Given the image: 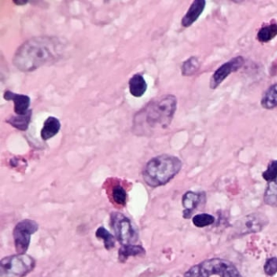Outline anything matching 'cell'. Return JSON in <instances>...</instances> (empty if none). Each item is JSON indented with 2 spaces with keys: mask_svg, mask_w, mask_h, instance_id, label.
Returning a JSON list of instances; mask_svg holds the SVG:
<instances>
[{
  "mask_svg": "<svg viewBox=\"0 0 277 277\" xmlns=\"http://www.w3.org/2000/svg\"><path fill=\"white\" fill-rule=\"evenodd\" d=\"M3 98L7 101L14 102V111L17 116H23L26 114L30 109V98L27 95H19L11 92L10 90H6L3 94Z\"/></svg>",
  "mask_w": 277,
  "mask_h": 277,
  "instance_id": "10",
  "label": "cell"
},
{
  "mask_svg": "<svg viewBox=\"0 0 277 277\" xmlns=\"http://www.w3.org/2000/svg\"><path fill=\"white\" fill-rule=\"evenodd\" d=\"M32 113H33L32 110H29L26 114L23 116H13L7 120V122L20 131H25L30 123Z\"/></svg>",
  "mask_w": 277,
  "mask_h": 277,
  "instance_id": "17",
  "label": "cell"
},
{
  "mask_svg": "<svg viewBox=\"0 0 277 277\" xmlns=\"http://www.w3.org/2000/svg\"><path fill=\"white\" fill-rule=\"evenodd\" d=\"M200 62L197 57H190L183 63L181 73L185 77H190L195 74L200 68Z\"/></svg>",
  "mask_w": 277,
  "mask_h": 277,
  "instance_id": "20",
  "label": "cell"
},
{
  "mask_svg": "<svg viewBox=\"0 0 277 277\" xmlns=\"http://www.w3.org/2000/svg\"><path fill=\"white\" fill-rule=\"evenodd\" d=\"M202 194L193 191H188L182 197V205L184 207L183 216L185 219H189L194 210L198 207L201 201Z\"/></svg>",
  "mask_w": 277,
  "mask_h": 277,
  "instance_id": "12",
  "label": "cell"
},
{
  "mask_svg": "<svg viewBox=\"0 0 277 277\" xmlns=\"http://www.w3.org/2000/svg\"><path fill=\"white\" fill-rule=\"evenodd\" d=\"M64 42L55 37L42 36L24 42L15 51L14 65L19 70L29 73L60 60L64 51Z\"/></svg>",
  "mask_w": 277,
  "mask_h": 277,
  "instance_id": "1",
  "label": "cell"
},
{
  "mask_svg": "<svg viewBox=\"0 0 277 277\" xmlns=\"http://www.w3.org/2000/svg\"><path fill=\"white\" fill-rule=\"evenodd\" d=\"M38 223L34 220H22L15 225L13 230L14 244L17 254H25L30 244L31 235L38 231Z\"/></svg>",
  "mask_w": 277,
  "mask_h": 277,
  "instance_id": "8",
  "label": "cell"
},
{
  "mask_svg": "<svg viewBox=\"0 0 277 277\" xmlns=\"http://www.w3.org/2000/svg\"><path fill=\"white\" fill-rule=\"evenodd\" d=\"M244 58L242 56H237L222 64L211 77L210 88L212 90L217 88L230 74L239 70L240 68L244 65Z\"/></svg>",
  "mask_w": 277,
  "mask_h": 277,
  "instance_id": "9",
  "label": "cell"
},
{
  "mask_svg": "<svg viewBox=\"0 0 277 277\" xmlns=\"http://www.w3.org/2000/svg\"><path fill=\"white\" fill-rule=\"evenodd\" d=\"M215 217L209 214L202 213L196 215L193 218V224L198 228H204L213 225L215 222Z\"/></svg>",
  "mask_w": 277,
  "mask_h": 277,
  "instance_id": "23",
  "label": "cell"
},
{
  "mask_svg": "<svg viewBox=\"0 0 277 277\" xmlns=\"http://www.w3.org/2000/svg\"><path fill=\"white\" fill-rule=\"evenodd\" d=\"M261 105L265 109H273L277 107V83L271 86L264 93Z\"/></svg>",
  "mask_w": 277,
  "mask_h": 277,
  "instance_id": "16",
  "label": "cell"
},
{
  "mask_svg": "<svg viewBox=\"0 0 277 277\" xmlns=\"http://www.w3.org/2000/svg\"><path fill=\"white\" fill-rule=\"evenodd\" d=\"M264 199L266 204L277 207V178L269 183L264 193Z\"/></svg>",
  "mask_w": 277,
  "mask_h": 277,
  "instance_id": "19",
  "label": "cell"
},
{
  "mask_svg": "<svg viewBox=\"0 0 277 277\" xmlns=\"http://www.w3.org/2000/svg\"><path fill=\"white\" fill-rule=\"evenodd\" d=\"M264 270L267 276H275L277 273V258L273 257L267 260L264 264Z\"/></svg>",
  "mask_w": 277,
  "mask_h": 277,
  "instance_id": "25",
  "label": "cell"
},
{
  "mask_svg": "<svg viewBox=\"0 0 277 277\" xmlns=\"http://www.w3.org/2000/svg\"><path fill=\"white\" fill-rule=\"evenodd\" d=\"M95 236L99 239L104 241L106 250L110 251L115 247L116 240H115L114 237L107 229H104V227H100L97 229V231L95 233Z\"/></svg>",
  "mask_w": 277,
  "mask_h": 277,
  "instance_id": "21",
  "label": "cell"
},
{
  "mask_svg": "<svg viewBox=\"0 0 277 277\" xmlns=\"http://www.w3.org/2000/svg\"><path fill=\"white\" fill-rule=\"evenodd\" d=\"M112 198L116 204L125 206L127 199L126 189L121 185H116L112 189Z\"/></svg>",
  "mask_w": 277,
  "mask_h": 277,
  "instance_id": "22",
  "label": "cell"
},
{
  "mask_svg": "<svg viewBox=\"0 0 277 277\" xmlns=\"http://www.w3.org/2000/svg\"><path fill=\"white\" fill-rule=\"evenodd\" d=\"M182 167L180 158L169 154H161L152 158L145 164L143 180L150 187H158L169 182Z\"/></svg>",
  "mask_w": 277,
  "mask_h": 277,
  "instance_id": "3",
  "label": "cell"
},
{
  "mask_svg": "<svg viewBox=\"0 0 277 277\" xmlns=\"http://www.w3.org/2000/svg\"><path fill=\"white\" fill-rule=\"evenodd\" d=\"M263 178L266 181H273L277 178V160H273L269 164L265 172H263Z\"/></svg>",
  "mask_w": 277,
  "mask_h": 277,
  "instance_id": "24",
  "label": "cell"
},
{
  "mask_svg": "<svg viewBox=\"0 0 277 277\" xmlns=\"http://www.w3.org/2000/svg\"><path fill=\"white\" fill-rule=\"evenodd\" d=\"M111 226L121 246L135 245L138 240V233L127 216L120 212L111 215Z\"/></svg>",
  "mask_w": 277,
  "mask_h": 277,
  "instance_id": "6",
  "label": "cell"
},
{
  "mask_svg": "<svg viewBox=\"0 0 277 277\" xmlns=\"http://www.w3.org/2000/svg\"><path fill=\"white\" fill-rule=\"evenodd\" d=\"M61 125H60V121L54 117H49L43 125V128L41 131V137H42V140L46 141L51 139L53 137H55L57 135L58 133L60 132Z\"/></svg>",
  "mask_w": 277,
  "mask_h": 277,
  "instance_id": "14",
  "label": "cell"
},
{
  "mask_svg": "<svg viewBox=\"0 0 277 277\" xmlns=\"http://www.w3.org/2000/svg\"><path fill=\"white\" fill-rule=\"evenodd\" d=\"M143 254H145V249L141 246H136V245L122 246L120 248L119 253H118L119 261L125 264L128 259L131 256H138V255H143Z\"/></svg>",
  "mask_w": 277,
  "mask_h": 277,
  "instance_id": "15",
  "label": "cell"
},
{
  "mask_svg": "<svg viewBox=\"0 0 277 277\" xmlns=\"http://www.w3.org/2000/svg\"><path fill=\"white\" fill-rule=\"evenodd\" d=\"M33 258L26 254H17L5 257L0 262L1 276L6 277H24L35 268Z\"/></svg>",
  "mask_w": 277,
  "mask_h": 277,
  "instance_id": "5",
  "label": "cell"
},
{
  "mask_svg": "<svg viewBox=\"0 0 277 277\" xmlns=\"http://www.w3.org/2000/svg\"><path fill=\"white\" fill-rule=\"evenodd\" d=\"M205 6L206 2L204 0H195L192 2L189 10L181 20V25L185 28L191 26L202 15V11H204Z\"/></svg>",
  "mask_w": 277,
  "mask_h": 277,
  "instance_id": "11",
  "label": "cell"
},
{
  "mask_svg": "<svg viewBox=\"0 0 277 277\" xmlns=\"http://www.w3.org/2000/svg\"><path fill=\"white\" fill-rule=\"evenodd\" d=\"M177 100L174 95L157 98L135 115L134 131L139 136H151L157 130L170 126L176 113Z\"/></svg>",
  "mask_w": 277,
  "mask_h": 277,
  "instance_id": "2",
  "label": "cell"
},
{
  "mask_svg": "<svg viewBox=\"0 0 277 277\" xmlns=\"http://www.w3.org/2000/svg\"><path fill=\"white\" fill-rule=\"evenodd\" d=\"M213 275L220 277H243L233 263L220 258L205 260L194 265L184 274V277H210Z\"/></svg>",
  "mask_w": 277,
  "mask_h": 277,
  "instance_id": "4",
  "label": "cell"
},
{
  "mask_svg": "<svg viewBox=\"0 0 277 277\" xmlns=\"http://www.w3.org/2000/svg\"><path fill=\"white\" fill-rule=\"evenodd\" d=\"M27 1H24V2H21V1H14V3L17 5H24L26 4Z\"/></svg>",
  "mask_w": 277,
  "mask_h": 277,
  "instance_id": "26",
  "label": "cell"
},
{
  "mask_svg": "<svg viewBox=\"0 0 277 277\" xmlns=\"http://www.w3.org/2000/svg\"><path fill=\"white\" fill-rule=\"evenodd\" d=\"M130 92L134 97L140 98L147 90V83L141 74H135L129 82Z\"/></svg>",
  "mask_w": 277,
  "mask_h": 277,
  "instance_id": "13",
  "label": "cell"
},
{
  "mask_svg": "<svg viewBox=\"0 0 277 277\" xmlns=\"http://www.w3.org/2000/svg\"><path fill=\"white\" fill-rule=\"evenodd\" d=\"M277 36V23L264 26L257 33V39L261 42H268Z\"/></svg>",
  "mask_w": 277,
  "mask_h": 277,
  "instance_id": "18",
  "label": "cell"
},
{
  "mask_svg": "<svg viewBox=\"0 0 277 277\" xmlns=\"http://www.w3.org/2000/svg\"><path fill=\"white\" fill-rule=\"evenodd\" d=\"M269 220L264 214L252 213L240 219L233 227L232 236L242 237L250 233H259L269 225Z\"/></svg>",
  "mask_w": 277,
  "mask_h": 277,
  "instance_id": "7",
  "label": "cell"
}]
</instances>
